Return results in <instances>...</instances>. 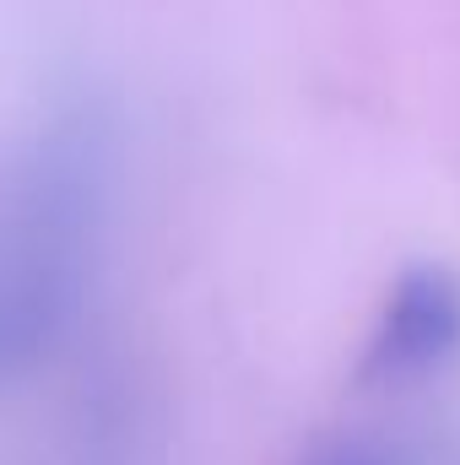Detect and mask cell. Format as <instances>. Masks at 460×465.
I'll return each mask as SVG.
<instances>
[{"label":"cell","mask_w":460,"mask_h":465,"mask_svg":"<svg viewBox=\"0 0 460 465\" xmlns=\"http://www.w3.org/2000/svg\"><path fill=\"white\" fill-rule=\"evenodd\" d=\"M460 351V282L439 265H412L379 303L357 379L368 384H412L434 368H445Z\"/></svg>","instance_id":"obj_2"},{"label":"cell","mask_w":460,"mask_h":465,"mask_svg":"<svg viewBox=\"0 0 460 465\" xmlns=\"http://www.w3.org/2000/svg\"><path fill=\"white\" fill-rule=\"evenodd\" d=\"M104 201V135L82 119L60 124L22 163L0 206V384L44 368L76 331L93 287Z\"/></svg>","instance_id":"obj_1"},{"label":"cell","mask_w":460,"mask_h":465,"mask_svg":"<svg viewBox=\"0 0 460 465\" xmlns=\"http://www.w3.org/2000/svg\"><path fill=\"white\" fill-rule=\"evenodd\" d=\"M304 465H406L401 450H390L385 439H368V433H336V439H320Z\"/></svg>","instance_id":"obj_3"}]
</instances>
